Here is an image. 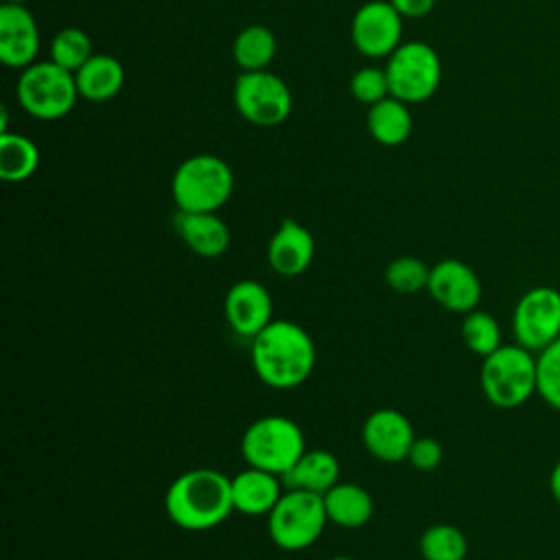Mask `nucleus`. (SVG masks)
Wrapping results in <instances>:
<instances>
[{
	"label": "nucleus",
	"mask_w": 560,
	"mask_h": 560,
	"mask_svg": "<svg viewBox=\"0 0 560 560\" xmlns=\"http://www.w3.org/2000/svg\"><path fill=\"white\" fill-rule=\"evenodd\" d=\"M249 359L260 383L273 389H293L313 374L317 350L304 326L273 319L249 341Z\"/></svg>",
	"instance_id": "f257e3e1"
},
{
	"label": "nucleus",
	"mask_w": 560,
	"mask_h": 560,
	"mask_svg": "<svg viewBox=\"0 0 560 560\" xmlns=\"http://www.w3.org/2000/svg\"><path fill=\"white\" fill-rule=\"evenodd\" d=\"M164 512L186 532H206L234 512L232 477L217 468H190L177 475L164 494Z\"/></svg>",
	"instance_id": "f03ea898"
},
{
	"label": "nucleus",
	"mask_w": 560,
	"mask_h": 560,
	"mask_svg": "<svg viewBox=\"0 0 560 560\" xmlns=\"http://www.w3.org/2000/svg\"><path fill=\"white\" fill-rule=\"evenodd\" d=\"M234 190V173L225 160L210 153L186 158L173 173L171 192L177 210L217 212Z\"/></svg>",
	"instance_id": "7ed1b4c3"
},
{
	"label": "nucleus",
	"mask_w": 560,
	"mask_h": 560,
	"mask_svg": "<svg viewBox=\"0 0 560 560\" xmlns=\"http://www.w3.org/2000/svg\"><path fill=\"white\" fill-rule=\"evenodd\" d=\"M483 396L499 409H514L536 394V357L521 343H503L483 357L479 370Z\"/></svg>",
	"instance_id": "20e7f679"
},
{
	"label": "nucleus",
	"mask_w": 560,
	"mask_h": 560,
	"mask_svg": "<svg viewBox=\"0 0 560 560\" xmlns=\"http://www.w3.org/2000/svg\"><path fill=\"white\" fill-rule=\"evenodd\" d=\"M306 451L300 424L287 416L269 413L254 420L241 438V453L247 466L284 477Z\"/></svg>",
	"instance_id": "39448f33"
},
{
	"label": "nucleus",
	"mask_w": 560,
	"mask_h": 560,
	"mask_svg": "<svg viewBox=\"0 0 560 560\" xmlns=\"http://www.w3.org/2000/svg\"><path fill=\"white\" fill-rule=\"evenodd\" d=\"M326 523L324 497L295 488H287L267 514L269 538L284 551H302L317 542Z\"/></svg>",
	"instance_id": "423d86ee"
},
{
	"label": "nucleus",
	"mask_w": 560,
	"mask_h": 560,
	"mask_svg": "<svg viewBox=\"0 0 560 560\" xmlns=\"http://www.w3.org/2000/svg\"><path fill=\"white\" fill-rule=\"evenodd\" d=\"M18 103L26 114L39 120L63 118L79 98L74 72L55 61H35L20 72Z\"/></svg>",
	"instance_id": "0eeeda50"
},
{
	"label": "nucleus",
	"mask_w": 560,
	"mask_h": 560,
	"mask_svg": "<svg viewBox=\"0 0 560 560\" xmlns=\"http://www.w3.org/2000/svg\"><path fill=\"white\" fill-rule=\"evenodd\" d=\"M389 94L405 103H422L435 94L442 81V61L433 46L405 42L387 57Z\"/></svg>",
	"instance_id": "6e6552de"
},
{
	"label": "nucleus",
	"mask_w": 560,
	"mask_h": 560,
	"mask_svg": "<svg viewBox=\"0 0 560 560\" xmlns=\"http://www.w3.org/2000/svg\"><path fill=\"white\" fill-rule=\"evenodd\" d=\"M238 114L256 127H278L291 116L293 96L289 85L273 72H241L234 83Z\"/></svg>",
	"instance_id": "1a4fd4ad"
},
{
	"label": "nucleus",
	"mask_w": 560,
	"mask_h": 560,
	"mask_svg": "<svg viewBox=\"0 0 560 560\" xmlns=\"http://www.w3.org/2000/svg\"><path fill=\"white\" fill-rule=\"evenodd\" d=\"M512 332L516 343L536 354L553 343L560 337V291L553 287L525 291L512 313Z\"/></svg>",
	"instance_id": "9d476101"
},
{
	"label": "nucleus",
	"mask_w": 560,
	"mask_h": 560,
	"mask_svg": "<svg viewBox=\"0 0 560 560\" xmlns=\"http://www.w3.org/2000/svg\"><path fill=\"white\" fill-rule=\"evenodd\" d=\"M402 15L392 2L370 0L352 18L350 37L357 50L365 57H389L400 46Z\"/></svg>",
	"instance_id": "9b49d317"
},
{
	"label": "nucleus",
	"mask_w": 560,
	"mask_h": 560,
	"mask_svg": "<svg viewBox=\"0 0 560 560\" xmlns=\"http://www.w3.org/2000/svg\"><path fill=\"white\" fill-rule=\"evenodd\" d=\"M223 315L236 337L252 341L273 322V300L269 289L249 278L234 282L225 293Z\"/></svg>",
	"instance_id": "f8f14e48"
},
{
	"label": "nucleus",
	"mask_w": 560,
	"mask_h": 560,
	"mask_svg": "<svg viewBox=\"0 0 560 560\" xmlns=\"http://www.w3.org/2000/svg\"><path fill=\"white\" fill-rule=\"evenodd\" d=\"M429 295L451 313H470L481 300V280L470 265L457 258H444L431 267Z\"/></svg>",
	"instance_id": "ddd939ff"
},
{
	"label": "nucleus",
	"mask_w": 560,
	"mask_h": 560,
	"mask_svg": "<svg viewBox=\"0 0 560 560\" xmlns=\"http://www.w3.org/2000/svg\"><path fill=\"white\" fill-rule=\"evenodd\" d=\"M361 440L365 451L378 462L398 464L407 459L416 433L409 418L402 411L383 407L365 418L361 427Z\"/></svg>",
	"instance_id": "4468645a"
},
{
	"label": "nucleus",
	"mask_w": 560,
	"mask_h": 560,
	"mask_svg": "<svg viewBox=\"0 0 560 560\" xmlns=\"http://www.w3.org/2000/svg\"><path fill=\"white\" fill-rule=\"evenodd\" d=\"M39 52V28L24 4L4 2L0 7V59L9 68L24 70Z\"/></svg>",
	"instance_id": "2eb2a0df"
},
{
	"label": "nucleus",
	"mask_w": 560,
	"mask_h": 560,
	"mask_svg": "<svg viewBox=\"0 0 560 560\" xmlns=\"http://www.w3.org/2000/svg\"><path fill=\"white\" fill-rule=\"evenodd\" d=\"M315 258V238L295 219H284L269 238L267 262L282 278L302 276Z\"/></svg>",
	"instance_id": "dca6fc26"
},
{
	"label": "nucleus",
	"mask_w": 560,
	"mask_h": 560,
	"mask_svg": "<svg viewBox=\"0 0 560 560\" xmlns=\"http://www.w3.org/2000/svg\"><path fill=\"white\" fill-rule=\"evenodd\" d=\"M173 228L184 245L201 258H219L230 247V228L217 212L177 210Z\"/></svg>",
	"instance_id": "f3484780"
},
{
	"label": "nucleus",
	"mask_w": 560,
	"mask_h": 560,
	"mask_svg": "<svg viewBox=\"0 0 560 560\" xmlns=\"http://www.w3.org/2000/svg\"><path fill=\"white\" fill-rule=\"evenodd\" d=\"M282 477L256 466H245L232 477L234 512L245 516H267L282 497Z\"/></svg>",
	"instance_id": "a211bd4d"
},
{
	"label": "nucleus",
	"mask_w": 560,
	"mask_h": 560,
	"mask_svg": "<svg viewBox=\"0 0 560 560\" xmlns=\"http://www.w3.org/2000/svg\"><path fill=\"white\" fill-rule=\"evenodd\" d=\"M322 497H324L328 523H335L337 527H346V529L363 527L374 514V499L359 483L337 481Z\"/></svg>",
	"instance_id": "6ab92c4d"
},
{
	"label": "nucleus",
	"mask_w": 560,
	"mask_h": 560,
	"mask_svg": "<svg viewBox=\"0 0 560 560\" xmlns=\"http://www.w3.org/2000/svg\"><path fill=\"white\" fill-rule=\"evenodd\" d=\"M341 477L339 459L326 448H306L293 468L282 477L284 488L324 494Z\"/></svg>",
	"instance_id": "aec40b11"
},
{
	"label": "nucleus",
	"mask_w": 560,
	"mask_h": 560,
	"mask_svg": "<svg viewBox=\"0 0 560 560\" xmlns=\"http://www.w3.org/2000/svg\"><path fill=\"white\" fill-rule=\"evenodd\" d=\"M74 81L79 88V96L103 103L114 98L125 83L122 63L105 52H94L77 72Z\"/></svg>",
	"instance_id": "412c9836"
},
{
	"label": "nucleus",
	"mask_w": 560,
	"mask_h": 560,
	"mask_svg": "<svg viewBox=\"0 0 560 560\" xmlns=\"http://www.w3.org/2000/svg\"><path fill=\"white\" fill-rule=\"evenodd\" d=\"M368 129L383 147H398L411 133V112L405 101L387 96L368 109Z\"/></svg>",
	"instance_id": "4be33fe9"
},
{
	"label": "nucleus",
	"mask_w": 560,
	"mask_h": 560,
	"mask_svg": "<svg viewBox=\"0 0 560 560\" xmlns=\"http://www.w3.org/2000/svg\"><path fill=\"white\" fill-rule=\"evenodd\" d=\"M37 166L39 149L31 138L11 131L0 133V177L4 182H24L37 171Z\"/></svg>",
	"instance_id": "5701e85b"
},
{
	"label": "nucleus",
	"mask_w": 560,
	"mask_h": 560,
	"mask_svg": "<svg viewBox=\"0 0 560 560\" xmlns=\"http://www.w3.org/2000/svg\"><path fill=\"white\" fill-rule=\"evenodd\" d=\"M276 48H278L276 35L267 26L252 24L236 35L232 52L238 68L243 72H252V70H267V66L276 57Z\"/></svg>",
	"instance_id": "b1692460"
},
{
	"label": "nucleus",
	"mask_w": 560,
	"mask_h": 560,
	"mask_svg": "<svg viewBox=\"0 0 560 560\" xmlns=\"http://www.w3.org/2000/svg\"><path fill=\"white\" fill-rule=\"evenodd\" d=\"M418 549L422 560H466L468 540L459 527L435 523L422 532Z\"/></svg>",
	"instance_id": "393cba45"
},
{
	"label": "nucleus",
	"mask_w": 560,
	"mask_h": 560,
	"mask_svg": "<svg viewBox=\"0 0 560 560\" xmlns=\"http://www.w3.org/2000/svg\"><path fill=\"white\" fill-rule=\"evenodd\" d=\"M462 339H464V346L470 352L479 354L481 359L503 346L499 322L494 319V315H490L488 311H481V308H475L464 315Z\"/></svg>",
	"instance_id": "a878e982"
},
{
	"label": "nucleus",
	"mask_w": 560,
	"mask_h": 560,
	"mask_svg": "<svg viewBox=\"0 0 560 560\" xmlns=\"http://www.w3.org/2000/svg\"><path fill=\"white\" fill-rule=\"evenodd\" d=\"M92 55V42L88 33L77 26L61 28L50 42V61L70 72H77Z\"/></svg>",
	"instance_id": "bb28decb"
},
{
	"label": "nucleus",
	"mask_w": 560,
	"mask_h": 560,
	"mask_svg": "<svg viewBox=\"0 0 560 560\" xmlns=\"http://www.w3.org/2000/svg\"><path fill=\"white\" fill-rule=\"evenodd\" d=\"M431 267L416 256H396L385 267V282L392 291L402 295H413L427 291Z\"/></svg>",
	"instance_id": "cd10ccee"
},
{
	"label": "nucleus",
	"mask_w": 560,
	"mask_h": 560,
	"mask_svg": "<svg viewBox=\"0 0 560 560\" xmlns=\"http://www.w3.org/2000/svg\"><path fill=\"white\" fill-rule=\"evenodd\" d=\"M536 394L560 411V337L536 354Z\"/></svg>",
	"instance_id": "c85d7f7f"
},
{
	"label": "nucleus",
	"mask_w": 560,
	"mask_h": 560,
	"mask_svg": "<svg viewBox=\"0 0 560 560\" xmlns=\"http://www.w3.org/2000/svg\"><path fill=\"white\" fill-rule=\"evenodd\" d=\"M350 92L363 105H374L392 96L385 68H376V66L359 68L350 79Z\"/></svg>",
	"instance_id": "c756f323"
},
{
	"label": "nucleus",
	"mask_w": 560,
	"mask_h": 560,
	"mask_svg": "<svg viewBox=\"0 0 560 560\" xmlns=\"http://www.w3.org/2000/svg\"><path fill=\"white\" fill-rule=\"evenodd\" d=\"M442 455H444L442 453V444L435 438H416L411 448H409L407 462L416 470L431 472V470H435L442 464Z\"/></svg>",
	"instance_id": "7c9ffc66"
},
{
	"label": "nucleus",
	"mask_w": 560,
	"mask_h": 560,
	"mask_svg": "<svg viewBox=\"0 0 560 560\" xmlns=\"http://www.w3.org/2000/svg\"><path fill=\"white\" fill-rule=\"evenodd\" d=\"M394 4V9L402 15V18H424L431 13L435 0H389Z\"/></svg>",
	"instance_id": "2f4dec72"
},
{
	"label": "nucleus",
	"mask_w": 560,
	"mask_h": 560,
	"mask_svg": "<svg viewBox=\"0 0 560 560\" xmlns=\"http://www.w3.org/2000/svg\"><path fill=\"white\" fill-rule=\"evenodd\" d=\"M549 490H551L556 503L560 505V459H558L556 466L551 468V475H549Z\"/></svg>",
	"instance_id": "473e14b6"
},
{
	"label": "nucleus",
	"mask_w": 560,
	"mask_h": 560,
	"mask_svg": "<svg viewBox=\"0 0 560 560\" xmlns=\"http://www.w3.org/2000/svg\"><path fill=\"white\" fill-rule=\"evenodd\" d=\"M328 560H357V558H350V556H332Z\"/></svg>",
	"instance_id": "72a5a7b5"
},
{
	"label": "nucleus",
	"mask_w": 560,
	"mask_h": 560,
	"mask_svg": "<svg viewBox=\"0 0 560 560\" xmlns=\"http://www.w3.org/2000/svg\"><path fill=\"white\" fill-rule=\"evenodd\" d=\"M7 2H13V4H24V2H28V0H7Z\"/></svg>",
	"instance_id": "f704fd0d"
}]
</instances>
